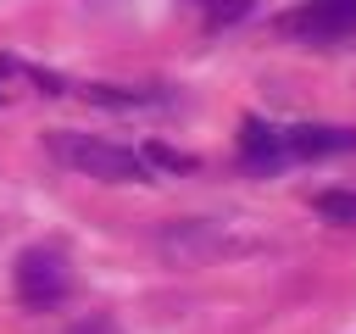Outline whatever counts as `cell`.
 <instances>
[{"mask_svg": "<svg viewBox=\"0 0 356 334\" xmlns=\"http://www.w3.org/2000/svg\"><path fill=\"white\" fill-rule=\"evenodd\" d=\"M356 145V128H334V122H300L284 128V156H339Z\"/></svg>", "mask_w": 356, "mask_h": 334, "instance_id": "obj_4", "label": "cell"}, {"mask_svg": "<svg viewBox=\"0 0 356 334\" xmlns=\"http://www.w3.org/2000/svg\"><path fill=\"white\" fill-rule=\"evenodd\" d=\"M67 289H72V267L56 245H28L17 256V301L22 306H33V312L56 306V301H67Z\"/></svg>", "mask_w": 356, "mask_h": 334, "instance_id": "obj_2", "label": "cell"}, {"mask_svg": "<svg viewBox=\"0 0 356 334\" xmlns=\"http://www.w3.org/2000/svg\"><path fill=\"white\" fill-rule=\"evenodd\" d=\"M356 28V0H306L300 11H284L278 17V33L289 39H339Z\"/></svg>", "mask_w": 356, "mask_h": 334, "instance_id": "obj_3", "label": "cell"}, {"mask_svg": "<svg viewBox=\"0 0 356 334\" xmlns=\"http://www.w3.org/2000/svg\"><path fill=\"white\" fill-rule=\"evenodd\" d=\"M150 161H161V167H172V173H189V167H195V156H178V150H167V145H150Z\"/></svg>", "mask_w": 356, "mask_h": 334, "instance_id": "obj_7", "label": "cell"}, {"mask_svg": "<svg viewBox=\"0 0 356 334\" xmlns=\"http://www.w3.org/2000/svg\"><path fill=\"white\" fill-rule=\"evenodd\" d=\"M250 11V0H217L211 6V22H234V17H245Z\"/></svg>", "mask_w": 356, "mask_h": 334, "instance_id": "obj_8", "label": "cell"}, {"mask_svg": "<svg viewBox=\"0 0 356 334\" xmlns=\"http://www.w3.org/2000/svg\"><path fill=\"white\" fill-rule=\"evenodd\" d=\"M312 206H317V217H328V223H356V189H323Z\"/></svg>", "mask_w": 356, "mask_h": 334, "instance_id": "obj_5", "label": "cell"}, {"mask_svg": "<svg viewBox=\"0 0 356 334\" xmlns=\"http://www.w3.org/2000/svg\"><path fill=\"white\" fill-rule=\"evenodd\" d=\"M50 156H56L61 167L89 173V178H106V184L150 178L145 156H134V150H122V145H111V139H100V134H72V128H61V134H50Z\"/></svg>", "mask_w": 356, "mask_h": 334, "instance_id": "obj_1", "label": "cell"}, {"mask_svg": "<svg viewBox=\"0 0 356 334\" xmlns=\"http://www.w3.org/2000/svg\"><path fill=\"white\" fill-rule=\"evenodd\" d=\"M89 100H95V106H150L156 95H145V89H117V84H89Z\"/></svg>", "mask_w": 356, "mask_h": 334, "instance_id": "obj_6", "label": "cell"}, {"mask_svg": "<svg viewBox=\"0 0 356 334\" xmlns=\"http://www.w3.org/2000/svg\"><path fill=\"white\" fill-rule=\"evenodd\" d=\"M72 334H117V328H111V323H106V317H95V323H78V328H72Z\"/></svg>", "mask_w": 356, "mask_h": 334, "instance_id": "obj_9", "label": "cell"}]
</instances>
